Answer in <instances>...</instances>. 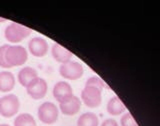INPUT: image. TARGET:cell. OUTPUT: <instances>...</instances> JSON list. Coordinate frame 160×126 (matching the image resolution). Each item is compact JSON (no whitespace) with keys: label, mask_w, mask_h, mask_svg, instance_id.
<instances>
[{"label":"cell","mask_w":160,"mask_h":126,"mask_svg":"<svg viewBox=\"0 0 160 126\" xmlns=\"http://www.w3.org/2000/svg\"><path fill=\"white\" fill-rule=\"evenodd\" d=\"M32 30L27 28L26 26L18 23L12 22L5 28L4 36L7 39V41L11 43H18L22 41L23 39L28 37L31 34Z\"/></svg>","instance_id":"cell-1"},{"label":"cell","mask_w":160,"mask_h":126,"mask_svg":"<svg viewBox=\"0 0 160 126\" xmlns=\"http://www.w3.org/2000/svg\"><path fill=\"white\" fill-rule=\"evenodd\" d=\"M47 89L48 86L46 81L42 78L37 77L28 84V86L26 87V91L30 97H32L35 100H38L42 99L46 95Z\"/></svg>","instance_id":"cell-7"},{"label":"cell","mask_w":160,"mask_h":126,"mask_svg":"<svg viewBox=\"0 0 160 126\" xmlns=\"http://www.w3.org/2000/svg\"><path fill=\"white\" fill-rule=\"evenodd\" d=\"M80 107H81V101L77 96H74V95L68 102L59 104V108L61 112L64 115H68V116H72V115L76 114L80 110Z\"/></svg>","instance_id":"cell-11"},{"label":"cell","mask_w":160,"mask_h":126,"mask_svg":"<svg viewBox=\"0 0 160 126\" xmlns=\"http://www.w3.org/2000/svg\"><path fill=\"white\" fill-rule=\"evenodd\" d=\"M29 52L33 56L36 57H43L47 54L48 51V43L42 37H34L28 43Z\"/></svg>","instance_id":"cell-9"},{"label":"cell","mask_w":160,"mask_h":126,"mask_svg":"<svg viewBox=\"0 0 160 126\" xmlns=\"http://www.w3.org/2000/svg\"><path fill=\"white\" fill-rule=\"evenodd\" d=\"M102 90L92 86H85L81 92V99L87 107H98L102 101Z\"/></svg>","instance_id":"cell-5"},{"label":"cell","mask_w":160,"mask_h":126,"mask_svg":"<svg viewBox=\"0 0 160 126\" xmlns=\"http://www.w3.org/2000/svg\"><path fill=\"white\" fill-rule=\"evenodd\" d=\"M59 73L62 77L66 79L76 80L83 75V67L81 64L76 61H69L61 64V66L59 67Z\"/></svg>","instance_id":"cell-6"},{"label":"cell","mask_w":160,"mask_h":126,"mask_svg":"<svg viewBox=\"0 0 160 126\" xmlns=\"http://www.w3.org/2000/svg\"><path fill=\"white\" fill-rule=\"evenodd\" d=\"M51 53H52L53 58L56 60L57 62H60L61 64L71 61L72 56H73V54L70 52L69 50L65 49L58 43H55L52 46Z\"/></svg>","instance_id":"cell-10"},{"label":"cell","mask_w":160,"mask_h":126,"mask_svg":"<svg viewBox=\"0 0 160 126\" xmlns=\"http://www.w3.org/2000/svg\"><path fill=\"white\" fill-rule=\"evenodd\" d=\"M28 59V52L20 45H9L6 50V61L10 66H21Z\"/></svg>","instance_id":"cell-3"},{"label":"cell","mask_w":160,"mask_h":126,"mask_svg":"<svg viewBox=\"0 0 160 126\" xmlns=\"http://www.w3.org/2000/svg\"><path fill=\"white\" fill-rule=\"evenodd\" d=\"M121 126H138L137 122L135 121V119L133 118V116L131 115V113H125L123 116L121 117Z\"/></svg>","instance_id":"cell-19"},{"label":"cell","mask_w":160,"mask_h":126,"mask_svg":"<svg viewBox=\"0 0 160 126\" xmlns=\"http://www.w3.org/2000/svg\"><path fill=\"white\" fill-rule=\"evenodd\" d=\"M20 107V101L14 94H8L0 98V115L10 118L16 115Z\"/></svg>","instance_id":"cell-2"},{"label":"cell","mask_w":160,"mask_h":126,"mask_svg":"<svg viewBox=\"0 0 160 126\" xmlns=\"http://www.w3.org/2000/svg\"><path fill=\"white\" fill-rule=\"evenodd\" d=\"M9 47V44H4L0 47V67L11 68V66L6 61V50Z\"/></svg>","instance_id":"cell-18"},{"label":"cell","mask_w":160,"mask_h":126,"mask_svg":"<svg viewBox=\"0 0 160 126\" xmlns=\"http://www.w3.org/2000/svg\"><path fill=\"white\" fill-rule=\"evenodd\" d=\"M14 126H36V121L31 114L22 113L15 118Z\"/></svg>","instance_id":"cell-16"},{"label":"cell","mask_w":160,"mask_h":126,"mask_svg":"<svg viewBox=\"0 0 160 126\" xmlns=\"http://www.w3.org/2000/svg\"><path fill=\"white\" fill-rule=\"evenodd\" d=\"M0 126H10V125H8V124H1Z\"/></svg>","instance_id":"cell-22"},{"label":"cell","mask_w":160,"mask_h":126,"mask_svg":"<svg viewBox=\"0 0 160 126\" xmlns=\"http://www.w3.org/2000/svg\"><path fill=\"white\" fill-rule=\"evenodd\" d=\"M85 86H92V87H96L100 90H102L104 87H106V84H105L101 79H100L99 77L97 76H92V77H90L87 79V81H86V84H85Z\"/></svg>","instance_id":"cell-17"},{"label":"cell","mask_w":160,"mask_h":126,"mask_svg":"<svg viewBox=\"0 0 160 126\" xmlns=\"http://www.w3.org/2000/svg\"><path fill=\"white\" fill-rule=\"evenodd\" d=\"M3 21H5V19H4V18H1V17H0V22H3Z\"/></svg>","instance_id":"cell-21"},{"label":"cell","mask_w":160,"mask_h":126,"mask_svg":"<svg viewBox=\"0 0 160 126\" xmlns=\"http://www.w3.org/2000/svg\"><path fill=\"white\" fill-rule=\"evenodd\" d=\"M101 126H119L118 123L114 119H106L102 122Z\"/></svg>","instance_id":"cell-20"},{"label":"cell","mask_w":160,"mask_h":126,"mask_svg":"<svg viewBox=\"0 0 160 126\" xmlns=\"http://www.w3.org/2000/svg\"><path fill=\"white\" fill-rule=\"evenodd\" d=\"M18 81L19 83L26 88L28 86V84L33 81L34 79H36L38 77L37 71L32 67H23L20 71L18 72Z\"/></svg>","instance_id":"cell-12"},{"label":"cell","mask_w":160,"mask_h":126,"mask_svg":"<svg viewBox=\"0 0 160 126\" xmlns=\"http://www.w3.org/2000/svg\"><path fill=\"white\" fill-rule=\"evenodd\" d=\"M59 110L52 102H44L38 108V118L45 124H53L58 118Z\"/></svg>","instance_id":"cell-4"},{"label":"cell","mask_w":160,"mask_h":126,"mask_svg":"<svg viewBox=\"0 0 160 126\" xmlns=\"http://www.w3.org/2000/svg\"><path fill=\"white\" fill-rule=\"evenodd\" d=\"M15 86L14 75L9 71L0 72V91L9 92Z\"/></svg>","instance_id":"cell-13"},{"label":"cell","mask_w":160,"mask_h":126,"mask_svg":"<svg viewBox=\"0 0 160 126\" xmlns=\"http://www.w3.org/2000/svg\"><path fill=\"white\" fill-rule=\"evenodd\" d=\"M99 120L96 114L92 112H86L82 115L77 120V126H98Z\"/></svg>","instance_id":"cell-15"},{"label":"cell","mask_w":160,"mask_h":126,"mask_svg":"<svg viewBox=\"0 0 160 126\" xmlns=\"http://www.w3.org/2000/svg\"><path fill=\"white\" fill-rule=\"evenodd\" d=\"M125 105L119 97L113 96L107 103V111L110 115H119L125 111Z\"/></svg>","instance_id":"cell-14"},{"label":"cell","mask_w":160,"mask_h":126,"mask_svg":"<svg viewBox=\"0 0 160 126\" xmlns=\"http://www.w3.org/2000/svg\"><path fill=\"white\" fill-rule=\"evenodd\" d=\"M53 96L59 102V104L68 102L73 97L71 85L65 81L57 82L53 88Z\"/></svg>","instance_id":"cell-8"}]
</instances>
